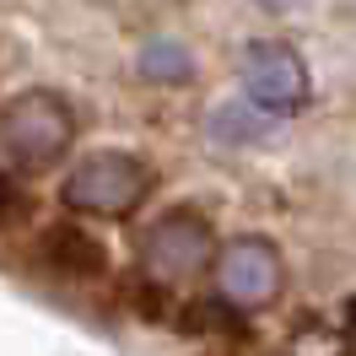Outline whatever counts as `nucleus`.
Returning <instances> with one entry per match:
<instances>
[{
  "label": "nucleus",
  "instance_id": "f03ea898",
  "mask_svg": "<svg viewBox=\"0 0 356 356\" xmlns=\"http://www.w3.org/2000/svg\"><path fill=\"white\" fill-rule=\"evenodd\" d=\"M152 195V168L130 152H87L60 184V200L81 216H130Z\"/></svg>",
  "mask_w": 356,
  "mask_h": 356
},
{
  "label": "nucleus",
  "instance_id": "6e6552de",
  "mask_svg": "<svg viewBox=\"0 0 356 356\" xmlns=\"http://www.w3.org/2000/svg\"><path fill=\"white\" fill-rule=\"evenodd\" d=\"M265 130H270V124L259 119V113H254V103H227V108L211 113V135H222V140H238V146H243V140H259Z\"/></svg>",
  "mask_w": 356,
  "mask_h": 356
},
{
  "label": "nucleus",
  "instance_id": "9d476101",
  "mask_svg": "<svg viewBox=\"0 0 356 356\" xmlns=\"http://www.w3.org/2000/svg\"><path fill=\"white\" fill-rule=\"evenodd\" d=\"M254 6H265V11H291L297 0H254Z\"/></svg>",
  "mask_w": 356,
  "mask_h": 356
},
{
  "label": "nucleus",
  "instance_id": "0eeeda50",
  "mask_svg": "<svg viewBox=\"0 0 356 356\" xmlns=\"http://www.w3.org/2000/svg\"><path fill=\"white\" fill-rule=\"evenodd\" d=\"M140 76H146V81L184 87V81L195 76V60H189V49L178 44V38H152V44L140 49Z\"/></svg>",
  "mask_w": 356,
  "mask_h": 356
},
{
  "label": "nucleus",
  "instance_id": "39448f33",
  "mask_svg": "<svg viewBox=\"0 0 356 356\" xmlns=\"http://www.w3.org/2000/svg\"><path fill=\"white\" fill-rule=\"evenodd\" d=\"M243 87L259 113H297L308 103V65L286 44H248L243 49Z\"/></svg>",
  "mask_w": 356,
  "mask_h": 356
},
{
  "label": "nucleus",
  "instance_id": "20e7f679",
  "mask_svg": "<svg viewBox=\"0 0 356 356\" xmlns=\"http://www.w3.org/2000/svg\"><path fill=\"white\" fill-rule=\"evenodd\" d=\"M281 248L270 238H232L216 259V286H222L227 302H243V308H265L281 297Z\"/></svg>",
  "mask_w": 356,
  "mask_h": 356
},
{
  "label": "nucleus",
  "instance_id": "423d86ee",
  "mask_svg": "<svg viewBox=\"0 0 356 356\" xmlns=\"http://www.w3.org/2000/svg\"><path fill=\"white\" fill-rule=\"evenodd\" d=\"M38 259L65 281H103L108 275V248L92 238L81 222H54L38 232Z\"/></svg>",
  "mask_w": 356,
  "mask_h": 356
},
{
  "label": "nucleus",
  "instance_id": "9b49d317",
  "mask_svg": "<svg viewBox=\"0 0 356 356\" xmlns=\"http://www.w3.org/2000/svg\"><path fill=\"white\" fill-rule=\"evenodd\" d=\"M351 334H356V297H351Z\"/></svg>",
  "mask_w": 356,
  "mask_h": 356
},
{
  "label": "nucleus",
  "instance_id": "1a4fd4ad",
  "mask_svg": "<svg viewBox=\"0 0 356 356\" xmlns=\"http://www.w3.org/2000/svg\"><path fill=\"white\" fill-rule=\"evenodd\" d=\"M135 302H140V313H146V318H156V324L173 313V297H168L162 286H135Z\"/></svg>",
  "mask_w": 356,
  "mask_h": 356
},
{
  "label": "nucleus",
  "instance_id": "f257e3e1",
  "mask_svg": "<svg viewBox=\"0 0 356 356\" xmlns=\"http://www.w3.org/2000/svg\"><path fill=\"white\" fill-rule=\"evenodd\" d=\"M76 140V108L60 92L33 87L17 92L0 113V152H6V178H27L54 168Z\"/></svg>",
  "mask_w": 356,
  "mask_h": 356
},
{
  "label": "nucleus",
  "instance_id": "7ed1b4c3",
  "mask_svg": "<svg viewBox=\"0 0 356 356\" xmlns=\"http://www.w3.org/2000/svg\"><path fill=\"white\" fill-rule=\"evenodd\" d=\"M140 265H152L156 281H189L211 265V227L200 211L178 205L168 216H156L140 232Z\"/></svg>",
  "mask_w": 356,
  "mask_h": 356
}]
</instances>
